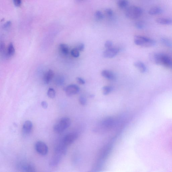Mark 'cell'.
I'll use <instances>...</instances> for the list:
<instances>
[{
  "label": "cell",
  "instance_id": "obj_36",
  "mask_svg": "<svg viewBox=\"0 0 172 172\" xmlns=\"http://www.w3.org/2000/svg\"><path fill=\"white\" fill-rule=\"evenodd\" d=\"M5 48V44H4V43H1V46H0V49H1V52H2V51L4 50Z\"/></svg>",
  "mask_w": 172,
  "mask_h": 172
},
{
  "label": "cell",
  "instance_id": "obj_16",
  "mask_svg": "<svg viewBox=\"0 0 172 172\" xmlns=\"http://www.w3.org/2000/svg\"><path fill=\"white\" fill-rule=\"evenodd\" d=\"M156 21L157 23L162 25H170L172 24V19L168 18H158Z\"/></svg>",
  "mask_w": 172,
  "mask_h": 172
},
{
  "label": "cell",
  "instance_id": "obj_12",
  "mask_svg": "<svg viewBox=\"0 0 172 172\" xmlns=\"http://www.w3.org/2000/svg\"><path fill=\"white\" fill-rule=\"evenodd\" d=\"M20 169L24 172H32L35 171L34 166L31 164L24 163L20 165Z\"/></svg>",
  "mask_w": 172,
  "mask_h": 172
},
{
  "label": "cell",
  "instance_id": "obj_19",
  "mask_svg": "<svg viewBox=\"0 0 172 172\" xmlns=\"http://www.w3.org/2000/svg\"><path fill=\"white\" fill-rule=\"evenodd\" d=\"M59 50L61 54L62 55L66 56L69 53V49L68 46L66 44H62L59 46Z\"/></svg>",
  "mask_w": 172,
  "mask_h": 172
},
{
  "label": "cell",
  "instance_id": "obj_33",
  "mask_svg": "<svg viewBox=\"0 0 172 172\" xmlns=\"http://www.w3.org/2000/svg\"><path fill=\"white\" fill-rule=\"evenodd\" d=\"M14 5L16 7H19L21 4V0H13Z\"/></svg>",
  "mask_w": 172,
  "mask_h": 172
},
{
  "label": "cell",
  "instance_id": "obj_28",
  "mask_svg": "<svg viewBox=\"0 0 172 172\" xmlns=\"http://www.w3.org/2000/svg\"><path fill=\"white\" fill-rule=\"evenodd\" d=\"M80 103L82 105H85L87 104V100L83 96H81L79 98Z\"/></svg>",
  "mask_w": 172,
  "mask_h": 172
},
{
  "label": "cell",
  "instance_id": "obj_30",
  "mask_svg": "<svg viewBox=\"0 0 172 172\" xmlns=\"http://www.w3.org/2000/svg\"><path fill=\"white\" fill-rule=\"evenodd\" d=\"M105 13L108 17H111L113 15V12L110 9H107L105 10Z\"/></svg>",
  "mask_w": 172,
  "mask_h": 172
},
{
  "label": "cell",
  "instance_id": "obj_7",
  "mask_svg": "<svg viewBox=\"0 0 172 172\" xmlns=\"http://www.w3.org/2000/svg\"><path fill=\"white\" fill-rule=\"evenodd\" d=\"M64 91L67 96L70 97L78 93L80 91L78 86L75 85H71L65 88Z\"/></svg>",
  "mask_w": 172,
  "mask_h": 172
},
{
  "label": "cell",
  "instance_id": "obj_37",
  "mask_svg": "<svg viewBox=\"0 0 172 172\" xmlns=\"http://www.w3.org/2000/svg\"><path fill=\"white\" fill-rule=\"evenodd\" d=\"M76 1L77 2H81L83 1L84 0H76Z\"/></svg>",
  "mask_w": 172,
  "mask_h": 172
},
{
  "label": "cell",
  "instance_id": "obj_8",
  "mask_svg": "<svg viewBox=\"0 0 172 172\" xmlns=\"http://www.w3.org/2000/svg\"><path fill=\"white\" fill-rule=\"evenodd\" d=\"M119 50L117 48H111L107 49L104 51L103 55L106 58H112L118 54Z\"/></svg>",
  "mask_w": 172,
  "mask_h": 172
},
{
  "label": "cell",
  "instance_id": "obj_23",
  "mask_svg": "<svg viewBox=\"0 0 172 172\" xmlns=\"http://www.w3.org/2000/svg\"><path fill=\"white\" fill-rule=\"evenodd\" d=\"M47 95L51 99H53L56 97V91L53 88H50L47 92Z\"/></svg>",
  "mask_w": 172,
  "mask_h": 172
},
{
  "label": "cell",
  "instance_id": "obj_17",
  "mask_svg": "<svg viewBox=\"0 0 172 172\" xmlns=\"http://www.w3.org/2000/svg\"><path fill=\"white\" fill-rule=\"evenodd\" d=\"M134 65V66L138 68L141 73H144L146 71L147 68L146 66L144 63L140 61H137L135 62Z\"/></svg>",
  "mask_w": 172,
  "mask_h": 172
},
{
  "label": "cell",
  "instance_id": "obj_29",
  "mask_svg": "<svg viewBox=\"0 0 172 172\" xmlns=\"http://www.w3.org/2000/svg\"><path fill=\"white\" fill-rule=\"evenodd\" d=\"M113 42L111 41L107 40L106 41L105 44V46L106 48L109 49L111 48L113 46Z\"/></svg>",
  "mask_w": 172,
  "mask_h": 172
},
{
  "label": "cell",
  "instance_id": "obj_34",
  "mask_svg": "<svg viewBox=\"0 0 172 172\" xmlns=\"http://www.w3.org/2000/svg\"><path fill=\"white\" fill-rule=\"evenodd\" d=\"M41 105L42 107L43 108L45 109H46L48 107V104L47 103V102L46 101H42L41 103Z\"/></svg>",
  "mask_w": 172,
  "mask_h": 172
},
{
  "label": "cell",
  "instance_id": "obj_18",
  "mask_svg": "<svg viewBox=\"0 0 172 172\" xmlns=\"http://www.w3.org/2000/svg\"><path fill=\"white\" fill-rule=\"evenodd\" d=\"M163 10L161 8L158 7H153L149 10V14L150 15H158L162 13Z\"/></svg>",
  "mask_w": 172,
  "mask_h": 172
},
{
  "label": "cell",
  "instance_id": "obj_14",
  "mask_svg": "<svg viewBox=\"0 0 172 172\" xmlns=\"http://www.w3.org/2000/svg\"><path fill=\"white\" fill-rule=\"evenodd\" d=\"M114 120L112 117H108L104 119L102 122V124L104 128H110L113 126Z\"/></svg>",
  "mask_w": 172,
  "mask_h": 172
},
{
  "label": "cell",
  "instance_id": "obj_26",
  "mask_svg": "<svg viewBox=\"0 0 172 172\" xmlns=\"http://www.w3.org/2000/svg\"><path fill=\"white\" fill-rule=\"evenodd\" d=\"M72 56L75 58H77L80 55L79 51L76 48L72 49L71 51Z\"/></svg>",
  "mask_w": 172,
  "mask_h": 172
},
{
  "label": "cell",
  "instance_id": "obj_9",
  "mask_svg": "<svg viewBox=\"0 0 172 172\" xmlns=\"http://www.w3.org/2000/svg\"><path fill=\"white\" fill-rule=\"evenodd\" d=\"M55 153L54 155L51 159L49 163L51 167H56L58 166L61 162L63 157L62 155L58 154Z\"/></svg>",
  "mask_w": 172,
  "mask_h": 172
},
{
  "label": "cell",
  "instance_id": "obj_10",
  "mask_svg": "<svg viewBox=\"0 0 172 172\" xmlns=\"http://www.w3.org/2000/svg\"><path fill=\"white\" fill-rule=\"evenodd\" d=\"M33 126V124L30 121H26L23 126L22 132L23 134L25 135L29 134L32 130Z\"/></svg>",
  "mask_w": 172,
  "mask_h": 172
},
{
  "label": "cell",
  "instance_id": "obj_35",
  "mask_svg": "<svg viewBox=\"0 0 172 172\" xmlns=\"http://www.w3.org/2000/svg\"><path fill=\"white\" fill-rule=\"evenodd\" d=\"M11 24V22L10 21H8L3 26V28L5 29H7L10 27Z\"/></svg>",
  "mask_w": 172,
  "mask_h": 172
},
{
  "label": "cell",
  "instance_id": "obj_31",
  "mask_svg": "<svg viewBox=\"0 0 172 172\" xmlns=\"http://www.w3.org/2000/svg\"><path fill=\"white\" fill-rule=\"evenodd\" d=\"M76 48L79 51H83L85 48V45L81 43V44H79L77 46Z\"/></svg>",
  "mask_w": 172,
  "mask_h": 172
},
{
  "label": "cell",
  "instance_id": "obj_27",
  "mask_svg": "<svg viewBox=\"0 0 172 172\" xmlns=\"http://www.w3.org/2000/svg\"><path fill=\"white\" fill-rule=\"evenodd\" d=\"M135 26L138 29H143L145 27L144 23L141 21L137 22L135 24Z\"/></svg>",
  "mask_w": 172,
  "mask_h": 172
},
{
  "label": "cell",
  "instance_id": "obj_5",
  "mask_svg": "<svg viewBox=\"0 0 172 172\" xmlns=\"http://www.w3.org/2000/svg\"><path fill=\"white\" fill-rule=\"evenodd\" d=\"M35 149L39 154L42 156L46 155L48 152V147L46 144L41 141H38L35 144Z\"/></svg>",
  "mask_w": 172,
  "mask_h": 172
},
{
  "label": "cell",
  "instance_id": "obj_4",
  "mask_svg": "<svg viewBox=\"0 0 172 172\" xmlns=\"http://www.w3.org/2000/svg\"><path fill=\"white\" fill-rule=\"evenodd\" d=\"M143 10L141 8L135 6H131L126 10L125 15L130 19H137L142 15Z\"/></svg>",
  "mask_w": 172,
  "mask_h": 172
},
{
  "label": "cell",
  "instance_id": "obj_6",
  "mask_svg": "<svg viewBox=\"0 0 172 172\" xmlns=\"http://www.w3.org/2000/svg\"><path fill=\"white\" fill-rule=\"evenodd\" d=\"M78 138V134L76 132H71L67 134L64 137L63 143L68 146L72 144Z\"/></svg>",
  "mask_w": 172,
  "mask_h": 172
},
{
  "label": "cell",
  "instance_id": "obj_2",
  "mask_svg": "<svg viewBox=\"0 0 172 172\" xmlns=\"http://www.w3.org/2000/svg\"><path fill=\"white\" fill-rule=\"evenodd\" d=\"M71 124L70 119L67 117H63L61 118L55 124L53 129L55 132L61 133L68 128Z\"/></svg>",
  "mask_w": 172,
  "mask_h": 172
},
{
  "label": "cell",
  "instance_id": "obj_32",
  "mask_svg": "<svg viewBox=\"0 0 172 172\" xmlns=\"http://www.w3.org/2000/svg\"><path fill=\"white\" fill-rule=\"evenodd\" d=\"M76 81L77 83L80 85H84L85 83V81L84 80L81 78V77H77L76 78Z\"/></svg>",
  "mask_w": 172,
  "mask_h": 172
},
{
  "label": "cell",
  "instance_id": "obj_21",
  "mask_svg": "<svg viewBox=\"0 0 172 172\" xmlns=\"http://www.w3.org/2000/svg\"><path fill=\"white\" fill-rule=\"evenodd\" d=\"M129 4L128 0H119L118 2L117 5L121 9H124L127 7Z\"/></svg>",
  "mask_w": 172,
  "mask_h": 172
},
{
  "label": "cell",
  "instance_id": "obj_15",
  "mask_svg": "<svg viewBox=\"0 0 172 172\" xmlns=\"http://www.w3.org/2000/svg\"><path fill=\"white\" fill-rule=\"evenodd\" d=\"M101 74L105 78L109 80H113L115 78L114 74L112 72L108 70H104L102 72Z\"/></svg>",
  "mask_w": 172,
  "mask_h": 172
},
{
  "label": "cell",
  "instance_id": "obj_24",
  "mask_svg": "<svg viewBox=\"0 0 172 172\" xmlns=\"http://www.w3.org/2000/svg\"><path fill=\"white\" fill-rule=\"evenodd\" d=\"M95 17L96 20L98 21H101L104 18L103 13L100 11H97L95 12Z\"/></svg>",
  "mask_w": 172,
  "mask_h": 172
},
{
  "label": "cell",
  "instance_id": "obj_25",
  "mask_svg": "<svg viewBox=\"0 0 172 172\" xmlns=\"http://www.w3.org/2000/svg\"><path fill=\"white\" fill-rule=\"evenodd\" d=\"M64 81L65 79L64 77L60 76L57 77L56 79V85L59 86L63 85L64 83Z\"/></svg>",
  "mask_w": 172,
  "mask_h": 172
},
{
  "label": "cell",
  "instance_id": "obj_13",
  "mask_svg": "<svg viewBox=\"0 0 172 172\" xmlns=\"http://www.w3.org/2000/svg\"><path fill=\"white\" fill-rule=\"evenodd\" d=\"M54 76V72L52 70H50L47 72L44 75L43 81L46 85L48 84Z\"/></svg>",
  "mask_w": 172,
  "mask_h": 172
},
{
  "label": "cell",
  "instance_id": "obj_3",
  "mask_svg": "<svg viewBox=\"0 0 172 172\" xmlns=\"http://www.w3.org/2000/svg\"><path fill=\"white\" fill-rule=\"evenodd\" d=\"M134 42L138 46L144 47H150L156 44L154 40L144 36L136 35L134 36Z\"/></svg>",
  "mask_w": 172,
  "mask_h": 172
},
{
  "label": "cell",
  "instance_id": "obj_22",
  "mask_svg": "<svg viewBox=\"0 0 172 172\" xmlns=\"http://www.w3.org/2000/svg\"><path fill=\"white\" fill-rule=\"evenodd\" d=\"M113 90V88L111 86H105L102 88V91L104 95H107L111 93Z\"/></svg>",
  "mask_w": 172,
  "mask_h": 172
},
{
  "label": "cell",
  "instance_id": "obj_1",
  "mask_svg": "<svg viewBox=\"0 0 172 172\" xmlns=\"http://www.w3.org/2000/svg\"><path fill=\"white\" fill-rule=\"evenodd\" d=\"M154 60L156 64L172 69V59L167 55L157 53L154 55Z\"/></svg>",
  "mask_w": 172,
  "mask_h": 172
},
{
  "label": "cell",
  "instance_id": "obj_11",
  "mask_svg": "<svg viewBox=\"0 0 172 172\" xmlns=\"http://www.w3.org/2000/svg\"><path fill=\"white\" fill-rule=\"evenodd\" d=\"M63 142L61 144L57 146L55 150V153L64 156L66 155L67 152V148Z\"/></svg>",
  "mask_w": 172,
  "mask_h": 172
},
{
  "label": "cell",
  "instance_id": "obj_20",
  "mask_svg": "<svg viewBox=\"0 0 172 172\" xmlns=\"http://www.w3.org/2000/svg\"><path fill=\"white\" fill-rule=\"evenodd\" d=\"M15 49L13 43H10L8 47L7 54L8 56L11 57L13 56L15 53Z\"/></svg>",
  "mask_w": 172,
  "mask_h": 172
}]
</instances>
